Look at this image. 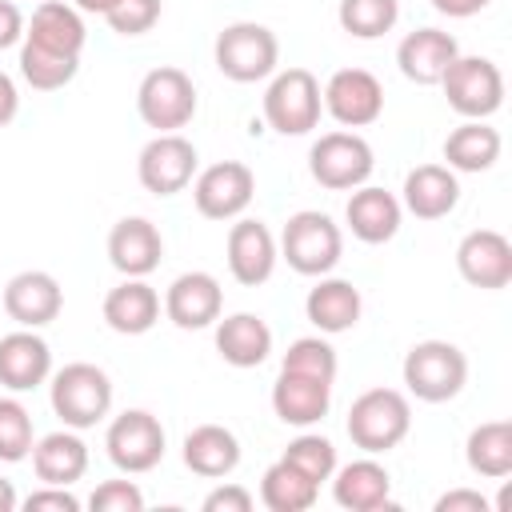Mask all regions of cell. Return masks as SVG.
Here are the masks:
<instances>
[{
  "mask_svg": "<svg viewBox=\"0 0 512 512\" xmlns=\"http://www.w3.org/2000/svg\"><path fill=\"white\" fill-rule=\"evenodd\" d=\"M276 244H280V260H288V268L300 272V276H328L344 256L340 224L328 212H316V208L292 212L284 220V232H280Z\"/></svg>",
  "mask_w": 512,
  "mask_h": 512,
  "instance_id": "cell-1",
  "label": "cell"
},
{
  "mask_svg": "<svg viewBox=\"0 0 512 512\" xmlns=\"http://www.w3.org/2000/svg\"><path fill=\"white\" fill-rule=\"evenodd\" d=\"M344 428L360 452H368V456L392 452L412 428V404L396 388H368L352 400Z\"/></svg>",
  "mask_w": 512,
  "mask_h": 512,
  "instance_id": "cell-2",
  "label": "cell"
},
{
  "mask_svg": "<svg viewBox=\"0 0 512 512\" xmlns=\"http://www.w3.org/2000/svg\"><path fill=\"white\" fill-rule=\"evenodd\" d=\"M48 400H52V412L64 420V428L84 432V428H96L112 412V380L104 368L76 360L52 372Z\"/></svg>",
  "mask_w": 512,
  "mask_h": 512,
  "instance_id": "cell-3",
  "label": "cell"
},
{
  "mask_svg": "<svg viewBox=\"0 0 512 512\" xmlns=\"http://www.w3.org/2000/svg\"><path fill=\"white\" fill-rule=\"evenodd\" d=\"M404 388L424 404H448L468 384V356L452 340H420L404 356Z\"/></svg>",
  "mask_w": 512,
  "mask_h": 512,
  "instance_id": "cell-4",
  "label": "cell"
},
{
  "mask_svg": "<svg viewBox=\"0 0 512 512\" xmlns=\"http://www.w3.org/2000/svg\"><path fill=\"white\" fill-rule=\"evenodd\" d=\"M212 60L216 68L236 80V84H256V80H268L280 64V40L268 24H256V20H236L228 24L216 44H212Z\"/></svg>",
  "mask_w": 512,
  "mask_h": 512,
  "instance_id": "cell-5",
  "label": "cell"
},
{
  "mask_svg": "<svg viewBox=\"0 0 512 512\" xmlns=\"http://www.w3.org/2000/svg\"><path fill=\"white\" fill-rule=\"evenodd\" d=\"M324 100H320V80L308 68H284L272 72L264 88V124L280 136H308L320 124Z\"/></svg>",
  "mask_w": 512,
  "mask_h": 512,
  "instance_id": "cell-6",
  "label": "cell"
},
{
  "mask_svg": "<svg viewBox=\"0 0 512 512\" xmlns=\"http://www.w3.org/2000/svg\"><path fill=\"white\" fill-rule=\"evenodd\" d=\"M372 168H376L372 144L352 128L324 132L308 152V172L328 192H352V188L368 184Z\"/></svg>",
  "mask_w": 512,
  "mask_h": 512,
  "instance_id": "cell-7",
  "label": "cell"
},
{
  "mask_svg": "<svg viewBox=\"0 0 512 512\" xmlns=\"http://www.w3.org/2000/svg\"><path fill=\"white\" fill-rule=\"evenodd\" d=\"M196 104L200 100H196L192 76L184 68H172V64L152 68L136 88V112L156 132H180L184 124H192Z\"/></svg>",
  "mask_w": 512,
  "mask_h": 512,
  "instance_id": "cell-8",
  "label": "cell"
},
{
  "mask_svg": "<svg viewBox=\"0 0 512 512\" xmlns=\"http://www.w3.org/2000/svg\"><path fill=\"white\" fill-rule=\"evenodd\" d=\"M104 448H108V460L120 472L140 476V472H152L164 460L168 436H164L160 416H152L148 408H124L120 416H112V424L104 432Z\"/></svg>",
  "mask_w": 512,
  "mask_h": 512,
  "instance_id": "cell-9",
  "label": "cell"
},
{
  "mask_svg": "<svg viewBox=\"0 0 512 512\" xmlns=\"http://www.w3.org/2000/svg\"><path fill=\"white\" fill-rule=\"evenodd\" d=\"M440 88L448 96V108L464 120H488L504 104V76L488 56H456L440 76Z\"/></svg>",
  "mask_w": 512,
  "mask_h": 512,
  "instance_id": "cell-10",
  "label": "cell"
},
{
  "mask_svg": "<svg viewBox=\"0 0 512 512\" xmlns=\"http://www.w3.org/2000/svg\"><path fill=\"white\" fill-rule=\"evenodd\" d=\"M196 144L180 132H156L144 148H140V160H136V176L144 184V192L152 196H176L192 184L196 176Z\"/></svg>",
  "mask_w": 512,
  "mask_h": 512,
  "instance_id": "cell-11",
  "label": "cell"
},
{
  "mask_svg": "<svg viewBox=\"0 0 512 512\" xmlns=\"http://www.w3.org/2000/svg\"><path fill=\"white\" fill-rule=\"evenodd\" d=\"M256 196V176L240 160H216L192 176V204L204 220H236Z\"/></svg>",
  "mask_w": 512,
  "mask_h": 512,
  "instance_id": "cell-12",
  "label": "cell"
},
{
  "mask_svg": "<svg viewBox=\"0 0 512 512\" xmlns=\"http://www.w3.org/2000/svg\"><path fill=\"white\" fill-rule=\"evenodd\" d=\"M324 112L340 124V128H368L380 120L384 112V88L368 68H340L328 76V84L320 88Z\"/></svg>",
  "mask_w": 512,
  "mask_h": 512,
  "instance_id": "cell-13",
  "label": "cell"
},
{
  "mask_svg": "<svg viewBox=\"0 0 512 512\" xmlns=\"http://www.w3.org/2000/svg\"><path fill=\"white\" fill-rule=\"evenodd\" d=\"M456 268L472 288L500 292L512 284V240L496 228H472L456 244Z\"/></svg>",
  "mask_w": 512,
  "mask_h": 512,
  "instance_id": "cell-14",
  "label": "cell"
},
{
  "mask_svg": "<svg viewBox=\"0 0 512 512\" xmlns=\"http://www.w3.org/2000/svg\"><path fill=\"white\" fill-rule=\"evenodd\" d=\"M220 312H224V288L212 272H180L164 292V316L184 332L216 324Z\"/></svg>",
  "mask_w": 512,
  "mask_h": 512,
  "instance_id": "cell-15",
  "label": "cell"
},
{
  "mask_svg": "<svg viewBox=\"0 0 512 512\" xmlns=\"http://www.w3.org/2000/svg\"><path fill=\"white\" fill-rule=\"evenodd\" d=\"M60 308H64V288L52 272L28 268L4 284V312L20 328H44L60 316Z\"/></svg>",
  "mask_w": 512,
  "mask_h": 512,
  "instance_id": "cell-16",
  "label": "cell"
},
{
  "mask_svg": "<svg viewBox=\"0 0 512 512\" xmlns=\"http://www.w3.org/2000/svg\"><path fill=\"white\" fill-rule=\"evenodd\" d=\"M276 260H280V244L268 224L236 220L228 228V272L236 284H244V288L264 284L276 272Z\"/></svg>",
  "mask_w": 512,
  "mask_h": 512,
  "instance_id": "cell-17",
  "label": "cell"
},
{
  "mask_svg": "<svg viewBox=\"0 0 512 512\" xmlns=\"http://www.w3.org/2000/svg\"><path fill=\"white\" fill-rule=\"evenodd\" d=\"M52 376V348L36 328H16L0 336V384L8 392H32Z\"/></svg>",
  "mask_w": 512,
  "mask_h": 512,
  "instance_id": "cell-18",
  "label": "cell"
},
{
  "mask_svg": "<svg viewBox=\"0 0 512 512\" xmlns=\"http://www.w3.org/2000/svg\"><path fill=\"white\" fill-rule=\"evenodd\" d=\"M164 236L148 216H124L108 232V260L120 276H148L160 268Z\"/></svg>",
  "mask_w": 512,
  "mask_h": 512,
  "instance_id": "cell-19",
  "label": "cell"
},
{
  "mask_svg": "<svg viewBox=\"0 0 512 512\" xmlns=\"http://www.w3.org/2000/svg\"><path fill=\"white\" fill-rule=\"evenodd\" d=\"M460 204V180L448 164H416L404 176L400 208L416 220H444Z\"/></svg>",
  "mask_w": 512,
  "mask_h": 512,
  "instance_id": "cell-20",
  "label": "cell"
},
{
  "mask_svg": "<svg viewBox=\"0 0 512 512\" xmlns=\"http://www.w3.org/2000/svg\"><path fill=\"white\" fill-rule=\"evenodd\" d=\"M460 56V44L452 32L444 28H416L400 40L396 48V64L404 72V80L412 84H440V76L448 72V64Z\"/></svg>",
  "mask_w": 512,
  "mask_h": 512,
  "instance_id": "cell-21",
  "label": "cell"
},
{
  "mask_svg": "<svg viewBox=\"0 0 512 512\" xmlns=\"http://www.w3.org/2000/svg\"><path fill=\"white\" fill-rule=\"evenodd\" d=\"M344 220L360 244H388L400 232L404 208H400V196H392L376 184H360V188H352V196L344 204Z\"/></svg>",
  "mask_w": 512,
  "mask_h": 512,
  "instance_id": "cell-22",
  "label": "cell"
},
{
  "mask_svg": "<svg viewBox=\"0 0 512 512\" xmlns=\"http://www.w3.org/2000/svg\"><path fill=\"white\" fill-rule=\"evenodd\" d=\"M360 312H364L360 288L352 280H340V276H316V284L304 296V316L320 328V336H336V332L356 328Z\"/></svg>",
  "mask_w": 512,
  "mask_h": 512,
  "instance_id": "cell-23",
  "label": "cell"
},
{
  "mask_svg": "<svg viewBox=\"0 0 512 512\" xmlns=\"http://www.w3.org/2000/svg\"><path fill=\"white\" fill-rule=\"evenodd\" d=\"M332 408V384L328 380H312V376H296V372H280L272 384V412L280 424L292 428H312L328 416Z\"/></svg>",
  "mask_w": 512,
  "mask_h": 512,
  "instance_id": "cell-24",
  "label": "cell"
},
{
  "mask_svg": "<svg viewBox=\"0 0 512 512\" xmlns=\"http://www.w3.org/2000/svg\"><path fill=\"white\" fill-rule=\"evenodd\" d=\"M332 496L340 508L348 512H376V508H388L392 500V476L380 460L372 456H360L352 464H336L332 472Z\"/></svg>",
  "mask_w": 512,
  "mask_h": 512,
  "instance_id": "cell-25",
  "label": "cell"
},
{
  "mask_svg": "<svg viewBox=\"0 0 512 512\" xmlns=\"http://www.w3.org/2000/svg\"><path fill=\"white\" fill-rule=\"evenodd\" d=\"M160 320V292L144 276H124L104 296V324L120 336H144Z\"/></svg>",
  "mask_w": 512,
  "mask_h": 512,
  "instance_id": "cell-26",
  "label": "cell"
},
{
  "mask_svg": "<svg viewBox=\"0 0 512 512\" xmlns=\"http://www.w3.org/2000/svg\"><path fill=\"white\" fill-rule=\"evenodd\" d=\"M32 472L40 484H64L72 488L88 472V444L80 440L76 428L48 432L32 444Z\"/></svg>",
  "mask_w": 512,
  "mask_h": 512,
  "instance_id": "cell-27",
  "label": "cell"
},
{
  "mask_svg": "<svg viewBox=\"0 0 512 512\" xmlns=\"http://www.w3.org/2000/svg\"><path fill=\"white\" fill-rule=\"evenodd\" d=\"M216 352L232 368H260L272 352V328L256 312H232L216 320Z\"/></svg>",
  "mask_w": 512,
  "mask_h": 512,
  "instance_id": "cell-28",
  "label": "cell"
},
{
  "mask_svg": "<svg viewBox=\"0 0 512 512\" xmlns=\"http://www.w3.org/2000/svg\"><path fill=\"white\" fill-rule=\"evenodd\" d=\"M184 464L204 480H224L240 464V440L224 424H196L184 436Z\"/></svg>",
  "mask_w": 512,
  "mask_h": 512,
  "instance_id": "cell-29",
  "label": "cell"
},
{
  "mask_svg": "<svg viewBox=\"0 0 512 512\" xmlns=\"http://www.w3.org/2000/svg\"><path fill=\"white\" fill-rule=\"evenodd\" d=\"M24 40H32V44H40L48 52H60V56H80L88 32H84V20H80V12L72 4L44 0V4H36L32 20L24 24Z\"/></svg>",
  "mask_w": 512,
  "mask_h": 512,
  "instance_id": "cell-30",
  "label": "cell"
},
{
  "mask_svg": "<svg viewBox=\"0 0 512 512\" xmlns=\"http://www.w3.org/2000/svg\"><path fill=\"white\" fill-rule=\"evenodd\" d=\"M500 132L488 120H464L444 140V160L452 172H488L500 160Z\"/></svg>",
  "mask_w": 512,
  "mask_h": 512,
  "instance_id": "cell-31",
  "label": "cell"
},
{
  "mask_svg": "<svg viewBox=\"0 0 512 512\" xmlns=\"http://www.w3.org/2000/svg\"><path fill=\"white\" fill-rule=\"evenodd\" d=\"M464 460L476 476L484 480H504L512 476V424L508 420H488V424H476L468 432V444H464Z\"/></svg>",
  "mask_w": 512,
  "mask_h": 512,
  "instance_id": "cell-32",
  "label": "cell"
},
{
  "mask_svg": "<svg viewBox=\"0 0 512 512\" xmlns=\"http://www.w3.org/2000/svg\"><path fill=\"white\" fill-rule=\"evenodd\" d=\"M320 496V484H312L304 472H296L288 460H276L260 476V504L268 512H308Z\"/></svg>",
  "mask_w": 512,
  "mask_h": 512,
  "instance_id": "cell-33",
  "label": "cell"
},
{
  "mask_svg": "<svg viewBox=\"0 0 512 512\" xmlns=\"http://www.w3.org/2000/svg\"><path fill=\"white\" fill-rule=\"evenodd\" d=\"M76 72H80V56H60V52H48L32 40H20V76L36 92H56V88L72 84Z\"/></svg>",
  "mask_w": 512,
  "mask_h": 512,
  "instance_id": "cell-34",
  "label": "cell"
},
{
  "mask_svg": "<svg viewBox=\"0 0 512 512\" xmlns=\"http://www.w3.org/2000/svg\"><path fill=\"white\" fill-rule=\"evenodd\" d=\"M336 20L348 36L356 40H376L396 28L400 20V0H340Z\"/></svg>",
  "mask_w": 512,
  "mask_h": 512,
  "instance_id": "cell-35",
  "label": "cell"
},
{
  "mask_svg": "<svg viewBox=\"0 0 512 512\" xmlns=\"http://www.w3.org/2000/svg\"><path fill=\"white\" fill-rule=\"evenodd\" d=\"M32 444H36L32 412L16 396H0V460L4 464L28 460L32 456Z\"/></svg>",
  "mask_w": 512,
  "mask_h": 512,
  "instance_id": "cell-36",
  "label": "cell"
},
{
  "mask_svg": "<svg viewBox=\"0 0 512 512\" xmlns=\"http://www.w3.org/2000/svg\"><path fill=\"white\" fill-rule=\"evenodd\" d=\"M336 348L324 340V336H300L288 344L284 360H280V372H296V376H312V380H336Z\"/></svg>",
  "mask_w": 512,
  "mask_h": 512,
  "instance_id": "cell-37",
  "label": "cell"
},
{
  "mask_svg": "<svg viewBox=\"0 0 512 512\" xmlns=\"http://www.w3.org/2000/svg\"><path fill=\"white\" fill-rule=\"evenodd\" d=\"M280 460H288V464H292L296 472H304L312 484H324V480H332V472H336V448H332L328 436H316V432H300V436L284 448Z\"/></svg>",
  "mask_w": 512,
  "mask_h": 512,
  "instance_id": "cell-38",
  "label": "cell"
},
{
  "mask_svg": "<svg viewBox=\"0 0 512 512\" xmlns=\"http://www.w3.org/2000/svg\"><path fill=\"white\" fill-rule=\"evenodd\" d=\"M104 20L116 36H144L160 20V0H116Z\"/></svg>",
  "mask_w": 512,
  "mask_h": 512,
  "instance_id": "cell-39",
  "label": "cell"
},
{
  "mask_svg": "<svg viewBox=\"0 0 512 512\" xmlns=\"http://www.w3.org/2000/svg\"><path fill=\"white\" fill-rule=\"evenodd\" d=\"M92 512H144V492L132 480H104L88 496Z\"/></svg>",
  "mask_w": 512,
  "mask_h": 512,
  "instance_id": "cell-40",
  "label": "cell"
},
{
  "mask_svg": "<svg viewBox=\"0 0 512 512\" xmlns=\"http://www.w3.org/2000/svg\"><path fill=\"white\" fill-rule=\"evenodd\" d=\"M28 512H80V496H72L64 484H44L24 496Z\"/></svg>",
  "mask_w": 512,
  "mask_h": 512,
  "instance_id": "cell-41",
  "label": "cell"
},
{
  "mask_svg": "<svg viewBox=\"0 0 512 512\" xmlns=\"http://www.w3.org/2000/svg\"><path fill=\"white\" fill-rule=\"evenodd\" d=\"M204 512H252V492L244 488V484H216L208 496H204V504H200Z\"/></svg>",
  "mask_w": 512,
  "mask_h": 512,
  "instance_id": "cell-42",
  "label": "cell"
},
{
  "mask_svg": "<svg viewBox=\"0 0 512 512\" xmlns=\"http://www.w3.org/2000/svg\"><path fill=\"white\" fill-rule=\"evenodd\" d=\"M436 512H492V504L476 488H452L436 500Z\"/></svg>",
  "mask_w": 512,
  "mask_h": 512,
  "instance_id": "cell-43",
  "label": "cell"
},
{
  "mask_svg": "<svg viewBox=\"0 0 512 512\" xmlns=\"http://www.w3.org/2000/svg\"><path fill=\"white\" fill-rule=\"evenodd\" d=\"M24 40V12L12 0H0V48H12Z\"/></svg>",
  "mask_w": 512,
  "mask_h": 512,
  "instance_id": "cell-44",
  "label": "cell"
},
{
  "mask_svg": "<svg viewBox=\"0 0 512 512\" xmlns=\"http://www.w3.org/2000/svg\"><path fill=\"white\" fill-rule=\"evenodd\" d=\"M20 112V92H16V80L8 72H0V128L12 124Z\"/></svg>",
  "mask_w": 512,
  "mask_h": 512,
  "instance_id": "cell-45",
  "label": "cell"
},
{
  "mask_svg": "<svg viewBox=\"0 0 512 512\" xmlns=\"http://www.w3.org/2000/svg\"><path fill=\"white\" fill-rule=\"evenodd\" d=\"M492 0H432V8L440 12V16H452V20H468V16H476V12H484Z\"/></svg>",
  "mask_w": 512,
  "mask_h": 512,
  "instance_id": "cell-46",
  "label": "cell"
},
{
  "mask_svg": "<svg viewBox=\"0 0 512 512\" xmlns=\"http://www.w3.org/2000/svg\"><path fill=\"white\" fill-rule=\"evenodd\" d=\"M16 508H20V496H16L12 480L0 476V512H16Z\"/></svg>",
  "mask_w": 512,
  "mask_h": 512,
  "instance_id": "cell-47",
  "label": "cell"
},
{
  "mask_svg": "<svg viewBox=\"0 0 512 512\" xmlns=\"http://www.w3.org/2000/svg\"><path fill=\"white\" fill-rule=\"evenodd\" d=\"M112 4H116V0H72L76 12H96V16H108Z\"/></svg>",
  "mask_w": 512,
  "mask_h": 512,
  "instance_id": "cell-48",
  "label": "cell"
}]
</instances>
